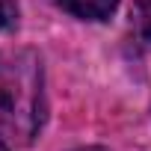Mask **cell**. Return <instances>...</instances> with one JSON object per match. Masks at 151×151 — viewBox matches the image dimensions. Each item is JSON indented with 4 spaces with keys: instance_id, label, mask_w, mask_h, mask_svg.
Segmentation results:
<instances>
[{
    "instance_id": "obj_1",
    "label": "cell",
    "mask_w": 151,
    "mask_h": 151,
    "mask_svg": "<svg viewBox=\"0 0 151 151\" xmlns=\"http://www.w3.org/2000/svg\"><path fill=\"white\" fill-rule=\"evenodd\" d=\"M42 124V71L36 59H0V133L30 142Z\"/></svg>"
},
{
    "instance_id": "obj_2",
    "label": "cell",
    "mask_w": 151,
    "mask_h": 151,
    "mask_svg": "<svg viewBox=\"0 0 151 151\" xmlns=\"http://www.w3.org/2000/svg\"><path fill=\"white\" fill-rule=\"evenodd\" d=\"M62 9H68L71 15H77L83 21H104L116 12L119 0H59Z\"/></svg>"
},
{
    "instance_id": "obj_3",
    "label": "cell",
    "mask_w": 151,
    "mask_h": 151,
    "mask_svg": "<svg viewBox=\"0 0 151 151\" xmlns=\"http://www.w3.org/2000/svg\"><path fill=\"white\" fill-rule=\"evenodd\" d=\"M133 24H136V33L151 42V0H139L133 6Z\"/></svg>"
},
{
    "instance_id": "obj_4",
    "label": "cell",
    "mask_w": 151,
    "mask_h": 151,
    "mask_svg": "<svg viewBox=\"0 0 151 151\" xmlns=\"http://www.w3.org/2000/svg\"><path fill=\"white\" fill-rule=\"evenodd\" d=\"M18 24V6L15 0H0V33H6Z\"/></svg>"
},
{
    "instance_id": "obj_5",
    "label": "cell",
    "mask_w": 151,
    "mask_h": 151,
    "mask_svg": "<svg viewBox=\"0 0 151 151\" xmlns=\"http://www.w3.org/2000/svg\"><path fill=\"white\" fill-rule=\"evenodd\" d=\"M0 151H9V145L3 142V136H0Z\"/></svg>"
}]
</instances>
